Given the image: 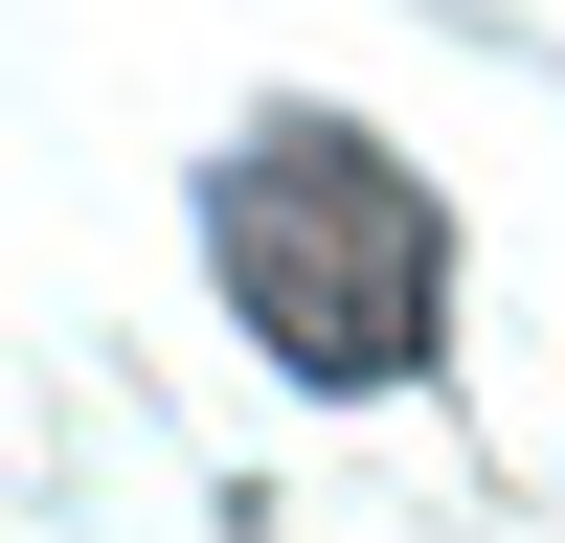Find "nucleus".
<instances>
[{
	"label": "nucleus",
	"instance_id": "obj_1",
	"mask_svg": "<svg viewBox=\"0 0 565 543\" xmlns=\"http://www.w3.org/2000/svg\"><path fill=\"white\" fill-rule=\"evenodd\" d=\"M204 249H226V317H249L295 385H340V407L407 385V362H430V317H452V226L407 204V159H385V136H340V114L226 136Z\"/></svg>",
	"mask_w": 565,
	"mask_h": 543
}]
</instances>
